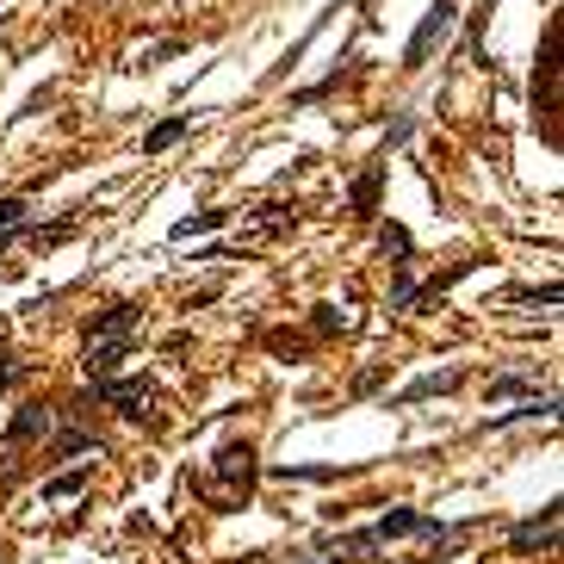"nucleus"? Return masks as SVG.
<instances>
[{"label": "nucleus", "mask_w": 564, "mask_h": 564, "mask_svg": "<svg viewBox=\"0 0 564 564\" xmlns=\"http://www.w3.org/2000/svg\"><path fill=\"white\" fill-rule=\"evenodd\" d=\"M379 249L397 254V267H404V261H409V230H404V224H385V230H379Z\"/></svg>", "instance_id": "nucleus-14"}, {"label": "nucleus", "mask_w": 564, "mask_h": 564, "mask_svg": "<svg viewBox=\"0 0 564 564\" xmlns=\"http://www.w3.org/2000/svg\"><path fill=\"white\" fill-rule=\"evenodd\" d=\"M379 180H385V168H367V175L353 180V212L372 217V205H379Z\"/></svg>", "instance_id": "nucleus-9"}, {"label": "nucleus", "mask_w": 564, "mask_h": 564, "mask_svg": "<svg viewBox=\"0 0 564 564\" xmlns=\"http://www.w3.org/2000/svg\"><path fill=\"white\" fill-rule=\"evenodd\" d=\"M490 391H496V397H515V391H527V379H515V372H508V379H490Z\"/></svg>", "instance_id": "nucleus-16"}, {"label": "nucleus", "mask_w": 564, "mask_h": 564, "mask_svg": "<svg viewBox=\"0 0 564 564\" xmlns=\"http://www.w3.org/2000/svg\"><path fill=\"white\" fill-rule=\"evenodd\" d=\"M81 484H87V466H81V471H62V478H50V484H44V503H62V496H75Z\"/></svg>", "instance_id": "nucleus-12"}, {"label": "nucleus", "mask_w": 564, "mask_h": 564, "mask_svg": "<svg viewBox=\"0 0 564 564\" xmlns=\"http://www.w3.org/2000/svg\"><path fill=\"white\" fill-rule=\"evenodd\" d=\"M7 379H13V360H7V353H0V391H7Z\"/></svg>", "instance_id": "nucleus-18"}, {"label": "nucleus", "mask_w": 564, "mask_h": 564, "mask_svg": "<svg viewBox=\"0 0 564 564\" xmlns=\"http://www.w3.org/2000/svg\"><path fill=\"white\" fill-rule=\"evenodd\" d=\"M187 124H193V118H161L156 131L143 136V156H161L168 143H180V136H187Z\"/></svg>", "instance_id": "nucleus-8"}, {"label": "nucleus", "mask_w": 564, "mask_h": 564, "mask_svg": "<svg viewBox=\"0 0 564 564\" xmlns=\"http://www.w3.org/2000/svg\"><path fill=\"white\" fill-rule=\"evenodd\" d=\"M249 471H254L249 447H224V453H217V478H242V484H249Z\"/></svg>", "instance_id": "nucleus-10"}, {"label": "nucleus", "mask_w": 564, "mask_h": 564, "mask_svg": "<svg viewBox=\"0 0 564 564\" xmlns=\"http://www.w3.org/2000/svg\"><path fill=\"white\" fill-rule=\"evenodd\" d=\"M99 397H112L131 422H143V416H149V385H131V379H106V372H99Z\"/></svg>", "instance_id": "nucleus-3"}, {"label": "nucleus", "mask_w": 564, "mask_h": 564, "mask_svg": "<svg viewBox=\"0 0 564 564\" xmlns=\"http://www.w3.org/2000/svg\"><path fill=\"white\" fill-rule=\"evenodd\" d=\"M397 533H441V521L416 515V508H385V515H379V527H372V540L385 545V540H397Z\"/></svg>", "instance_id": "nucleus-2"}, {"label": "nucleus", "mask_w": 564, "mask_h": 564, "mask_svg": "<svg viewBox=\"0 0 564 564\" xmlns=\"http://www.w3.org/2000/svg\"><path fill=\"white\" fill-rule=\"evenodd\" d=\"M552 533H559V503H545L540 521H521L515 533H508V540H515V545L527 552V545H552Z\"/></svg>", "instance_id": "nucleus-6"}, {"label": "nucleus", "mask_w": 564, "mask_h": 564, "mask_svg": "<svg viewBox=\"0 0 564 564\" xmlns=\"http://www.w3.org/2000/svg\"><path fill=\"white\" fill-rule=\"evenodd\" d=\"M38 434H50V409H44V404H25L20 416H13L7 441H13V447H25V441H38Z\"/></svg>", "instance_id": "nucleus-5"}, {"label": "nucleus", "mask_w": 564, "mask_h": 564, "mask_svg": "<svg viewBox=\"0 0 564 564\" xmlns=\"http://www.w3.org/2000/svg\"><path fill=\"white\" fill-rule=\"evenodd\" d=\"M57 447H62V453H87V447H99V441H87V434H62Z\"/></svg>", "instance_id": "nucleus-17"}, {"label": "nucleus", "mask_w": 564, "mask_h": 564, "mask_svg": "<svg viewBox=\"0 0 564 564\" xmlns=\"http://www.w3.org/2000/svg\"><path fill=\"white\" fill-rule=\"evenodd\" d=\"M453 20H459V13H453V0H434V7H429V20L416 25V38H409V50H404V69H422V62L434 57V44H441V38L453 32Z\"/></svg>", "instance_id": "nucleus-1"}, {"label": "nucleus", "mask_w": 564, "mask_h": 564, "mask_svg": "<svg viewBox=\"0 0 564 564\" xmlns=\"http://www.w3.org/2000/svg\"><path fill=\"white\" fill-rule=\"evenodd\" d=\"M25 212H32L25 199H0V230H20V224H25Z\"/></svg>", "instance_id": "nucleus-15"}, {"label": "nucleus", "mask_w": 564, "mask_h": 564, "mask_svg": "<svg viewBox=\"0 0 564 564\" xmlns=\"http://www.w3.org/2000/svg\"><path fill=\"white\" fill-rule=\"evenodd\" d=\"M224 224V212H193V217H180L175 224V242H187V236H205V230H217Z\"/></svg>", "instance_id": "nucleus-11"}, {"label": "nucleus", "mask_w": 564, "mask_h": 564, "mask_svg": "<svg viewBox=\"0 0 564 564\" xmlns=\"http://www.w3.org/2000/svg\"><path fill=\"white\" fill-rule=\"evenodd\" d=\"M279 478H298V484H335V478H341V466H286Z\"/></svg>", "instance_id": "nucleus-13"}, {"label": "nucleus", "mask_w": 564, "mask_h": 564, "mask_svg": "<svg viewBox=\"0 0 564 564\" xmlns=\"http://www.w3.org/2000/svg\"><path fill=\"white\" fill-rule=\"evenodd\" d=\"M131 329H136V304H118V311H106L87 329V341H118V335H131Z\"/></svg>", "instance_id": "nucleus-7"}, {"label": "nucleus", "mask_w": 564, "mask_h": 564, "mask_svg": "<svg viewBox=\"0 0 564 564\" xmlns=\"http://www.w3.org/2000/svg\"><path fill=\"white\" fill-rule=\"evenodd\" d=\"M459 385V367H441V372H422V379H416V385L404 391V397H397V409H409V404H422V397H447V391Z\"/></svg>", "instance_id": "nucleus-4"}]
</instances>
